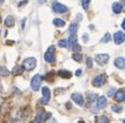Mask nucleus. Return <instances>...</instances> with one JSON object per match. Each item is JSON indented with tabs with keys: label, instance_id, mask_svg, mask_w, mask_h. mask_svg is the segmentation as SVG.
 <instances>
[{
	"label": "nucleus",
	"instance_id": "obj_23",
	"mask_svg": "<svg viewBox=\"0 0 125 123\" xmlns=\"http://www.w3.org/2000/svg\"><path fill=\"white\" fill-rule=\"evenodd\" d=\"M58 46H60V47H62V48L68 47V41H66V40H61V41L58 42Z\"/></svg>",
	"mask_w": 125,
	"mask_h": 123
},
{
	"label": "nucleus",
	"instance_id": "obj_17",
	"mask_svg": "<svg viewBox=\"0 0 125 123\" xmlns=\"http://www.w3.org/2000/svg\"><path fill=\"white\" fill-rule=\"evenodd\" d=\"M64 21L63 20H61V19H55L53 20V25L55 26H57V27H62V26H64Z\"/></svg>",
	"mask_w": 125,
	"mask_h": 123
},
{
	"label": "nucleus",
	"instance_id": "obj_29",
	"mask_svg": "<svg viewBox=\"0 0 125 123\" xmlns=\"http://www.w3.org/2000/svg\"><path fill=\"white\" fill-rule=\"evenodd\" d=\"M100 123H109V119L106 117H102L100 118Z\"/></svg>",
	"mask_w": 125,
	"mask_h": 123
},
{
	"label": "nucleus",
	"instance_id": "obj_31",
	"mask_svg": "<svg viewBox=\"0 0 125 123\" xmlns=\"http://www.w3.org/2000/svg\"><path fill=\"white\" fill-rule=\"evenodd\" d=\"M76 74H77V75L79 76V75L82 74V69H78V70H77V73H76Z\"/></svg>",
	"mask_w": 125,
	"mask_h": 123
},
{
	"label": "nucleus",
	"instance_id": "obj_30",
	"mask_svg": "<svg viewBox=\"0 0 125 123\" xmlns=\"http://www.w3.org/2000/svg\"><path fill=\"white\" fill-rule=\"evenodd\" d=\"M83 41H84V42L88 41V34H83Z\"/></svg>",
	"mask_w": 125,
	"mask_h": 123
},
{
	"label": "nucleus",
	"instance_id": "obj_7",
	"mask_svg": "<svg viewBox=\"0 0 125 123\" xmlns=\"http://www.w3.org/2000/svg\"><path fill=\"white\" fill-rule=\"evenodd\" d=\"M71 98H72V101H73V102H76L77 105H79V106H83L84 101H83V96H82L81 94H78V92H76V94H72Z\"/></svg>",
	"mask_w": 125,
	"mask_h": 123
},
{
	"label": "nucleus",
	"instance_id": "obj_35",
	"mask_svg": "<svg viewBox=\"0 0 125 123\" xmlns=\"http://www.w3.org/2000/svg\"><path fill=\"white\" fill-rule=\"evenodd\" d=\"M51 123H57V122H56V119H52V122H51Z\"/></svg>",
	"mask_w": 125,
	"mask_h": 123
},
{
	"label": "nucleus",
	"instance_id": "obj_3",
	"mask_svg": "<svg viewBox=\"0 0 125 123\" xmlns=\"http://www.w3.org/2000/svg\"><path fill=\"white\" fill-rule=\"evenodd\" d=\"M53 49H55V47L53 46H51L50 48H48V50L45 53V60L47 62V63H53L55 62V54H53Z\"/></svg>",
	"mask_w": 125,
	"mask_h": 123
},
{
	"label": "nucleus",
	"instance_id": "obj_13",
	"mask_svg": "<svg viewBox=\"0 0 125 123\" xmlns=\"http://www.w3.org/2000/svg\"><path fill=\"white\" fill-rule=\"evenodd\" d=\"M14 25H15L14 17H12V16H8L6 19H5V26H6V27H12Z\"/></svg>",
	"mask_w": 125,
	"mask_h": 123
},
{
	"label": "nucleus",
	"instance_id": "obj_25",
	"mask_svg": "<svg viewBox=\"0 0 125 123\" xmlns=\"http://www.w3.org/2000/svg\"><path fill=\"white\" fill-rule=\"evenodd\" d=\"M112 110H113L114 112H121V111H123V107H121V106H115V105H114V106L112 107Z\"/></svg>",
	"mask_w": 125,
	"mask_h": 123
},
{
	"label": "nucleus",
	"instance_id": "obj_1",
	"mask_svg": "<svg viewBox=\"0 0 125 123\" xmlns=\"http://www.w3.org/2000/svg\"><path fill=\"white\" fill-rule=\"evenodd\" d=\"M35 66H36V59L35 58H27L22 63V68L25 70H33Z\"/></svg>",
	"mask_w": 125,
	"mask_h": 123
},
{
	"label": "nucleus",
	"instance_id": "obj_28",
	"mask_svg": "<svg viewBox=\"0 0 125 123\" xmlns=\"http://www.w3.org/2000/svg\"><path fill=\"white\" fill-rule=\"evenodd\" d=\"M115 92H116V91H115V89H110V90L108 91V96H114V95H115Z\"/></svg>",
	"mask_w": 125,
	"mask_h": 123
},
{
	"label": "nucleus",
	"instance_id": "obj_4",
	"mask_svg": "<svg viewBox=\"0 0 125 123\" xmlns=\"http://www.w3.org/2000/svg\"><path fill=\"white\" fill-rule=\"evenodd\" d=\"M52 9H53V11L57 12V14H64V12L68 10L64 5H62V4H60V3H53V4H52Z\"/></svg>",
	"mask_w": 125,
	"mask_h": 123
},
{
	"label": "nucleus",
	"instance_id": "obj_22",
	"mask_svg": "<svg viewBox=\"0 0 125 123\" xmlns=\"http://www.w3.org/2000/svg\"><path fill=\"white\" fill-rule=\"evenodd\" d=\"M97 97H98V96H97L95 94H93V92L88 95V100H89V102H95V100H97Z\"/></svg>",
	"mask_w": 125,
	"mask_h": 123
},
{
	"label": "nucleus",
	"instance_id": "obj_6",
	"mask_svg": "<svg viewBox=\"0 0 125 123\" xmlns=\"http://www.w3.org/2000/svg\"><path fill=\"white\" fill-rule=\"evenodd\" d=\"M105 80H106V76L102 74V75L95 76V79L93 80V82H92V84H93V86H97V87H98V86H102V85L105 82Z\"/></svg>",
	"mask_w": 125,
	"mask_h": 123
},
{
	"label": "nucleus",
	"instance_id": "obj_14",
	"mask_svg": "<svg viewBox=\"0 0 125 123\" xmlns=\"http://www.w3.org/2000/svg\"><path fill=\"white\" fill-rule=\"evenodd\" d=\"M113 11H114L115 14H120V12L123 11V5H121L120 3H114V4H113Z\"/></svg>",
	"mask_w": 125,
	"mask_h": 123
},
{
	"label": "nucleus",
	"instance_id": "obj_12",
	"mask_svg": "<svg viewBox=\"0 0 125 123\" xmlns=\"http://www.w3.org/2000/svg\"><path fill=\"white\" fill-rule=\"evenodd\" d=\"M114 65H115L116 68H119V69H124V68H125V59L121 58V57L116 58L115 62H114Z\"/></svg>",
	"mask_w": 125,
	"mask_h": 123
},
{
	"label": "nucleus",
	"instance_id": "obj_2",
	"mask_svg": "<svg viewBox=\"0 0 125 123\" xmlns=\"http://www.w3.org/2000/svg\"><path fill=\"white\" fill-rule=\"evenodd\" d=\"M41 81H42V76H40V75L33 76L32 80H31V89H32L33 91H37V90L40 89Z\"/></svg>",
	"mask_w": 125,
	"mask_h": 123
},
{
	"label": "nucleus",
	"instance_id": "obj_34",
	"mask_svg": "<svg viewBox=\"0 0 125 123\" xmlns=\"http://www.w3.org/2000/svg\"><path fill=\"white\" fill-rule=\"evenodd\" d=\"M121 27H123V28H125V21H123V24H121Z\"/></svg>",
	"mask_w": 125,
	"mask_h": 123
},
{
	"label": "nucleus",
	"instance_id": "obj_10",
	"mask_svg": "<svg viewBox=\"0 0 125 123\" xmlns=\"http://www.w3.org/2000/svg\"><path fill=\"white\" fill-rule=\"evenodd\" d=\"M115 100H116V102H123L124 100H125V90L124 89H120V90H118V92H115Z\"/></svg>",
	"mask_w": 125,
	"mask_h": 123
},
{
	"label": "nucleus",
	"instance_id": "obj_16",
	"mask_svg": "<svg viewBox=\"0 0 125 123\" xmlns=\"http://www.w3.org/2000/svg\"><path fill=\"white\" fill-rule=\"evenodd\" d=\"M77 30H78V25L77 24H72V25L69 26V28H68V31H69L71 34H76Z\"/></svg>",
	"mask_w": 125,
	"mask_h": 123
},
{
	"label": "nucleus",
	"instance_id": "obj_11",
	"mask_svg": "<svg viewBox=\"0 0 125 123\" xmlns=\"http://www.w3.org/2000/svg\"><path fill=\"white\" fill-rule=\"evenodd\" d=\"M105 106H106V98H105V96L99 97L97 100V108L98 110H103V108H105Z\"/></svg>",
	"mask_w": 125,
	"mask_h": 123
},
{
	"label": "nucleus",
	"instance_id": "obj_19",
	"mask_svg": "<svg viewBox=\"0 0 125 123\" xmlns=\"http://www.w3.org/2000/svg\"><path fill=\"white\" fill-rule=\"evenodd\" d=\"M68 43H69L71 46H73V44L77 43V37H76V34H71V36H69V40H68Z\"/></svg>",
	"mask_w": 125,
	"mask_h": 123
},
{
	"label": "nucleus",
	"instance_id": "obj_20",
	"mask_svg": "<svg viewBox=\"0 0 125 123\" xmlns=\"http://www.w3.org/2000/svg\"><path fill=\"white\" fill-rule=\"evenodd\" d=\"M73 59H74L76 62H82L83 56H82L81 53H73Z\"/></svg>",
	"mask_w": 125,
	"mask_h": 123
},
{
	"label": "nucleus",
	"instance_id": "obj_36",
	"mask_svg": "<svg viewBox=\"0 0 125 123\" xmlns=\"http://www.w3.org/2000/svg\"><path fill=\"white\" fill-rule=\"evenodd\" d=\"M1 3H4V0H0V4H1Z\"/></svg>",
	"mask_w": 125,
	"mask_h": 123
},
{
	"label": "nucleus",
	"instance_id": "obj_33",
	"mask_svg": "<svg viewBox=\"0 0 125 123\" xmlns=\"http://www.w3.org/2000/svg\"><path fill=\"white\" fill-rule=\"evenodd\" d=\"M45 1H46V0H39V3H40V4H43Z\"/></svg>",
	"mask_w": 125,
	"mask_h": 123
},
{
	"label": "nucleus",
	"instance_id": "obj_32",
	"mask_svg": "<svg viewBox=\"0 0 125 123\" xmlns=\"http://www.w3.org/2000/svg\"><path fill=\"white\" fill-rule=\"evenodd\" d=\"M31 123H40V122H39V121H37V119H33V121H32V122H31Z\"/></svg>",
	"mask_w": 125,
	"mask_h": 123
},
{
	"label": "nucleus",
	"instance_id": "obj_9",
	"mask_svg": "<svg viewBox=\"0 0 125 123\" xmlns=\"http://www.w3.org/2000/svg\"><path fill=\"white\" fill-rule=\"evenodd\" d=\"M108 59H109L108 54H98V56H95V62L98 64H100V65L105 64L106 62H108Z\"/></svg>",
	"mask_w": 125,
	"mask_h": 123
},
{
	"label": "nucleus",
	"instance_id": "obj_21",
	"mask_svg": "<svg viewBox=\"0 0 125 123\" xmlns=\"http://www.w3.org/2000/svg\"><path fill=\"white\" fill-rule=\"evenodd\" d=\"M8 74H9L8 69H6L5 66H0V75H1V76H5V75H8Z\"/></svg>",
	"mask_w": 125,
	"mask_h": 123
},
{
	"label": "nucleus",
	"instance_id": "obj_26",
	"mask_svg": "<svg viewBox=\"0 0 125 123\" xmlns=\"http://www.w3.org/2000/svg\"><path fill=\"white\" fill-rule=\"evenodd\" d=\"M89 1H91V0H82V6H83V9H88Z\"/></svg>",
	"mask_w": 125,
	"mask_h": 123
},
{
	"label": "nucleus",
	"instance_id": "obj_15",
	"mask_svg": "<svg viewBox=\"0 0 125 123\" xmlns=\"http://www.w3.org/2000/svg\"><path fill=\"white\" fill-rule=\"evenodd\" d=\"M22 73H24V68L21 65H17L12 69V74H15V75H21Z\"/></svg>",
	"mask_w": 125,
	"mask_h": 123
},
{
	"label": "nucleus",
	"instance_id": "obj_5",
	"mask_svg": "<svg viewBox=\"0 0 125 123\" xmlns=\"http://www.w3.org/2000/svg\"><path fill=\"white\" fill-rule=\"evenodd\" d=\"M42 95H43V97L41 98V103L42 105H47L48 103V100H50V96H51L48 87H46V86L42 87Z\"/></svg>",
	"mask_w": 125,
	"mask_h": 123
},
{
	"label": "nucleus",
	"instance_id": "obj_27",
	"mask_svg": "<svg viewBox=\"0 0 125 123\" xmlns=\"http://www.w3.org/2000/svg\"><path fill=\"white\" fill-rule=\"evenodd\" d=\"M92 65H93L92 59H91V58H87V66H88V68H92Z\"/></svg>",
	"mask_w": 125,
	"mask_h": 123
},
{
	"label": "nucleus",
	"instance_id": "obj_24",
	"mask_svg": "<svg viewBox=\"0 0 125 123\" xmlns=\"http://www.w3.org/2000/svg\"><path fill=\"white\" fill-rule=\"evenodd\" d=\"M109 40H110V34H109V33H105V36L102 38V42L106 43V42H109Z\"/></svg>",
	"mask_w": 125,
	"mask_h": 123
},
{
	"label": "nucleus",
	"instance_id": "obj_8",
	"mask_svg": "<svg viewBox=\"0 0 125 123\" xmlns=\"http://www.w3.org/2000/svg\"><path fill=\"white\" fill-rule=\"evenodd\" d=\"M124 41H125V34H124L121 31H119V32H116V33L114 34V42H115L116 44H121Z\"/></svg>",
	"mask_w": 125,
	"mask_h": 123
},
{
	"label": "nucleus",
	"instance_id": "obj_18",
	"mask_svg": "<svg viewBox=\"0 0 125 123\" xmlns=\"http://www.w3.org/2000/svg\"><path fill=\"white\" fill-rule=\"evenodd\" d=\"M58 74H60V76H62V78H68V79L72 76V74H71L69 72H67V70H66V72H64V70H60Z\"/></svg>",
	"mask_w": 125,
	"mask_h": 123
}]
</instances>
